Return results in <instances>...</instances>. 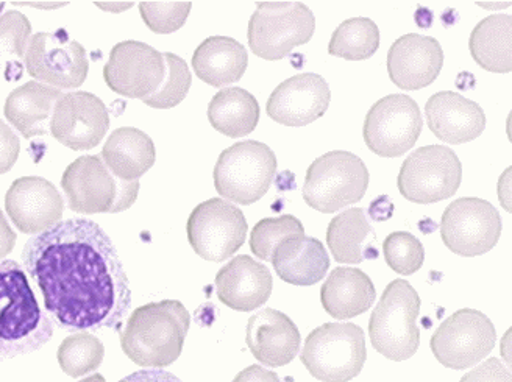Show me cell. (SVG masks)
<instances>
[{"instance_id": "cell-1", "label": "cell", "mask_w": 512, "mask_h": 382, "mask_svg": "<svg viewBox=\"0 0 512 382\" xmlns=\"http://www.w3.org/2000/svg\"><path fill=\"white\" fill-rule=\"evenodd\" d=\"M22 261L61 328L97 331L121 326L132 291L113 242L93 220H63L30 237Z\"/></svg>"}, {"instance_id": "cell-2", "label": "cell", "mask_w": 512, "mask_h": 382, "mask_svg": "<svg viewBox=\"0 0 512 382\" xmlns=\"http://www.w3.org/2000/svg\"><path fill=\"white\" fill-rule=\"evenodd\" d=\"M54 336V325L41 311L24 269L0 262V361L40 350Z\"/></svg>"}, {"instance_id": "cell-3", "label": "cell", "mask_w": 512, "mask_h": 382, "mask_svg": "<svg viewBox=\"0 0 512 382\" xmlns=\"http://www.w3.org/2000/svg\"><path fill=\"white\" fill-rule=\"evenodd\" d=\"M189 325L191 315L180 301L141 306L132 312L121 333L122 351L139 367H169L182 354Z\"/></svg>"}, {"instance_id": "cell-4", "label": "cell", "mask_w": 512, "mask_h": 382, "mask_svg": "<svg viewBox=\"0 0 512 382\" xmlns=\"http://www.w3.org/2000/svg\"><path fill=\"white\" fill-rule=\"evenodd\" d=\"M420 303L419 294L408 281L394 280L384 289L369 322L370 342L381 356L402 362L417 353Z\"/></svg>"}, {"instance_id": "cell-5", "label": "cell", "mask_w": 512, "mask_h": 382, "mask_svg": "<svg viewBox=\"0 0 512 382\" xmlns=\"http://www.w3.org/2000/svg\"><path fill=\"white\" fill-rule=\"evenodd\" d=\"M68 205L74 213L116 214L138 199L139 181L119 180L102 156H82L69 164L61 178Z\"/></svg>"}, {"instance_id": "cell-6", "label": "cell", "mask_w": 512, "mask_h": 382, "mask_svg": "<svg viewBox=\"0 0 512 382\" xmlns=\"http://www.w3.org/2000/svg\"><path fill=\"white\" fill-rule=\"evenodd\" d=\"M364 331L355 323H325L306 337L300 361L322 382H349L366 364Z\"/></svg>"}, {"instance_id": "cell-7", "label": "cell", "mask_w": 512, "mask_h": 382, "mask_svg": "<svg viewBox=\"0 0 512 382\" xmlns=\"http://www.w3.org/2000/svg\"><path fill=\"white\" fill-rule=\"evenodd\" d=\"M369 180V170L360 156L344 150L328 152L306 172L303 200L319 213H338L363 200Z\"/></svg>"}, {"instance_id": "cell-8", "label": "cell", "mask_w": 512, "mask_h": 382, "mask_svg": "<svg viewBox=\"0 0 512 382\" xmlns=\"http://www.w3.org/2000/svg\"><path fill=\"white\" fill-rule=\"evenodd\" d=\"M277 174V158L263 142L244 141L221 153L214 167V188L225 200L252 205L263 199Z\"/></svg>"}, {"instance_id": "cell-9", "label": "cell", "mask_w": 512, "mask_h": 382, "mask_svg": "<svg viewBox=\"0 0 512 382\" xmlns=\"http://www.w3.org/2000/svg\"><path fill=\"white\" fill-rule=\"evenodd\" d=\"M316 30L313 11L302 2H263L249 22V46L256 57L278 61L310 43Z\"/></svg>"}, {"instance_id": "cell-10", "label": "cell", "mask_w": 512, "mask_h": 382, "mask_svg": "<svg viewBox=\"0 0 512 382\" xmlns=\"http://www.w3.org/2000/svg\"><path fill=\"white\" fill-rule=\"evenodd\" d=\"M461 181L463 164L458 155L445 146H427L406 158L397 186L408 202L430 205L453 197Z\"/></svg>"}, {"instance_id": "cell-11", "label": "cell", "mask_w": 512, "mask_h": 382, "mask_svg": "<svg viewBox=\"0 0 512 382\" xmlns=\"http://www.w3.org/2000/svg\"><path fill=\"white\" fill-rule=\"evenodd\" d=\"M497 331L488 315L477 309H459L436 329L430 347L439 364L467 370L494 350Z\"/></svg>"}, {"instance_id": "cell-12", "label": "cell", "mask_w": 512, "mask_h": 382, "mask_svg": "<svg viewBox=\"0 0 512 382\" xmlns=\"http://www.w3.org/2000/svg\"><path fill=\"white\" fill-rule=\"evenodd\" d=\"M502 217L488 200L463 197L445 208L441 237L445 247L464 258L486 255L502 236Z\"/></svg>"}, {"instance_id": "cell-13", "label": "cell", "mask_w": 512, "mask_h": 382, "mask_svg": "<svg viewBox=\"0 0 512 382\" xmlns=\"http://www.w3.org/2000/svg\"><path fill=\"white\" fill-rule=\"evenodd\" d=\"M424 119L416 100L391 94L370 108L364 121V142L370 152L383 158H399L416 146Z\"/></svg>"}, {"instance_id": "cell-14", "label": "cell", "mask_w": 512, "mask_h": 382, "mask_svg": "<svg viewBox=\"0 0 512 382\" xmlns=\"http://www.w3.org/2000/svg\"><path fill=\"white\" fill-rule=\"evenodd\" d=\"M247 220L241 209L227 200L210 199L194 208L186 225L194 252L210 262L232 258L244 245Z\"/></svg>"}, {"instance_id": "cell-15", "label": "cell", "mask_w": 512, "mask_h": 382, "mask_svg": "<svg viewBox=\"0 0 512 382\" xmlns=\"http://www.w3.org/2000/svg\"><path fill=\"white\" fill-rule=\"evenodd\" d=\"M25 68L38 82L57 89L80 88L88 77L86 50L66 30L36 33L30 38Z\"/></svg>"}, {"instance_id": "cell-16", "label": "cell", "mask_w": 512, "mask_h": 382, "mask_svg": "<svg viewBox=\"0 0 512 382\" xmlns=\"http://www.w3.org/2000/svg\"><path fill=\"white\" fill-rule=\"evenodd\" d=\"M110 128L105 103L89 92L61 94L50 121V133L60 144L75 152L99 146Z\"/></svg>"}, {"instance_id": "cell-17", "label": "cell", "mask_w": 512, "mask_h": 382, "mask_svg": "<svg viewBox=\"0 0 512 382\" xmlns=\"http://www.w3.org/2000/svg\"><path fill=\"white\" fill-rule=\"evenodd\" d=\"M166 74L163 54L139 41H124L111 50L104 78L111 91L128 99H147Z\"/></svg>"}, {"instance_id": "cell-18", "label": "cell", "mask_w": 512, "mask_h": 382, "mask_svg": "<svg viewBox=\"0 0 512 382\" xmlns=\"http://www.w3.org/2000/svg\"><path fill=\"white\" fill-rule=\"evenodd\" d=\"M331 91L324 77L299 74L288 78L267 100V116L286 127H305L327 113Z\"/></svg>"}, {"instance_id": "cell-19", "label": "cell", "mask_w": 512, "mask_h": 382, "mask_svg": "<svg viewBox=\"0 0 512 382\" xmlns=\"http://www.w3.org/2000/svg\"><path fill=\"white\" fill-rule=\"evenodd\" d=\"M5 209L19 231L41 234L60 222L64 202L58 189L46 178L22 177L8 189Z\"/></svg>"}, {"instance_id": "cell-20", "label": "cell", "mask_w": 512, "mask_h": 382, "mask_svg": "<svg viewBox=\"0 0 512 382\" xmlns=\"http://www.w3.org/2000/svg\"><path fill=\"white\" fill-rule=\"evenodd\" d=\"M444 50L438 39L409 33L392 44L388 54V74L397 88L419 91L441 74Z\"/></svg>"}, {"instance_id": "cell-21", "label": "cell", "mask_w": 512, "mask_h": 382, "mask_svg": "<svg viewBox=\"0 0 512 382\" xmlns=\"http://www.w3.org/2000/svg\"><path fill=\"white\" fill-rule=\"evenodd\" d=\"M425 116L431 133L453 146L475 141L486 128L483 108L453 91L431 96L425 105Z\"/></svg>"}, {"instance_id": "cell-22", "label": "cell", "mask_w": 512, "mask_h": 382, "mask_svg": "<svg viewBox=\"0 0 512 382\" xmlns=\"http://www.w3.org/2000/svg\"><path fill=\"white\" fill-rule=\"evenodd\" d=\"M272 286L269 269L246 255L236 256L216 275L217 298L233 311L261 308L271 298Z\"/></svg>"}, {"instance_id": "cell-23", "label": "cell", "mask_w": 512, "mask_h": 382, "mask_svg": "<svg viewBox=\"0 0 512 382\" xmlns=\"http://www.w3.org/2000/svg\"><path fill=\"white\" fill-rule=\"evenodd\" d=\"M246 340L256 361L272 368L294 361L300 348L299 328L275 309H263L250 317Z\"/></svg>"}, {"instance_id": "cell-24", "label": "cell", "mask_w": 512, "mask_h": 382, "mask_svg": "<svg viewBox=\"0 0 512 382\" xmlns=\"http://www.w3.org/2000/svg\"><path fill=\"white\" fill-rule=\"evenodd\" d=\"M61 94V89L40 82L25 83L8 96L4 108L5 117L24 138L47 135Z\"/></svg>"}, {"instance_id": "cell-25", "label": "cell", "mask_w": 512, "mask_h": 382, "mask_svg": "<svg viewBox=\"0 0 512 382\" xmlns=\"http://www.w3.org/2000/svg\"><path fill=\"white\" fill-rule=\"evenodd\" d=\"M275 272L285 283L314 286L330 269V256L316 237H291L275 250L271 259Z\"/></svg>"}, {"instance_id": "cell-26", "label": "cell", "mask_w": 512, "mask_h": 382, "mask_svg": "<svg viewBox=\"0 0 512 382\" xmlns=\"http://www.w3.org/2000/svg\"><path fill=\"white\" fill-rule=\"evenodd\" d=\"M377 298L374 283L363 270L338 267L320 291V301L325 312L336 320H349L364 314Z\"/></svg>"}, {"instance_id": "cell-27", "label": "cell", "mask_w": 512, "mask_h": 382, "mask_svg": "<svg viewBox=\"0 0 512 382\" xmlns=\"http://www.w3.org/2000/svg\"><path fill=\"white\" fill-rule=\"evenodd\" d=\"M249 55L246 47L228 36L205 39L192 55V68L197 77L213 88H224L239 82L246 74Z\"/></svg>"}, {"instance_id": "cell-28", "label": "cell", "mask_w": 512, "mask_h": 382, "mask_svg": "<svg viewBox=\"0 0 512 382\" xmlns=\"http://www.w3.org/2000/svg\"><path fill=\"white\" fill-rule=\"evenodd\" d=\"M100 156L114 177L124 181H139L155 164L157 150L144 131L122 127L111 133Z\"/></svg>"}, {"instance_id": "cell-29", "label": "cell", "mask_w": 512, "mask_h": 382, "mask_svg": "<svg viewBox=\"0 0 512 382\" xmlns=\"http://www.w3.org/2000/svg\"><path fill=\"white\" fill-rule=\"evenodd\" d=\"M469 49L484 71L512 72V16L492 15L478 22L470 35Z\"/></svg>"}, {"instance_id": "cell-30", "label": "cell", "mask_w": 512, "mask_h": 382, "mask_svg": "<svg viewBox=\"0 0 512 382\" xmlns=\"http://www.w3.org/2000/svg\"><path fill=\"white\" fill-rule=\"evenodd\" d=\"M208 121L228 138H244L260 122V105L246 89L225 88L211 99Z\"/></svg>"}, {"instance_id": "cell-31", "label": "cell", "mask_w": 512, "mask_h": 382, "mask_svg": "<svg viewBox=\"0 0 512 382\" xmlns=\"http://www.w3.org/2000/svg\"><path fill=\"white\" fill-rule=\"evenodd\" d=\"M372 234L363 208L347 209L331 220L327 230V244L331 255L341 264H361L366 258H377L374 248L366 247Z\"/></svg>"}, {"instance_id": "cell-32", "label": "cell", "mask_w": 512, "mask_h": 382, "mask_svg": "<svg viewBox=\"0 0 512 382\" xmlns=\"http://www.w3.org/2000/svg\"><path fill=\"white\" fill-rule=\"evenodd\" d=\"M30 38L32 25L21 11H7L0 16V71H4L8 82H18L24 75Z\"/></svg>"}, {"instance_id": "cell-33", "label": "cell", "mask_w": 512, "mask_h": 382, "mask_svg": "<svg viewBox=\"0 0 512 382\" xmlns=\"http://www.w3.org/2000/svg\"><path fill=\"white\" fill-rule=\"evenodd\" d=\"M380 47V30L369 18L342 22L331 36L328 54L347 61L369 60Z\"/></svg>"}, {"instance_id": "cell-34", "label": "cell", "mask_w": 512, "mask_h": 382, "mask_svg": "<svg viewBox=\"0 0 512 382\" xmlns=\"http://www.w3.org/2000/svg\"><path fill=\"white\" fill-rule=\"evenodd\" d=\"M105 347L96 336L77 333L66 337L58 348V364L71 378L88 375L104 362Z\"/></svg>"}, {"instance_id": "cell-35", "label": "cell", "mask_w": 512, "mask_h": 382, "mask_svg": "<svg viewBox=\"0 0 512 382\" xmlns=\"http://www.w3.org/2000/svg\"><path fill=\"white\" fill-rule=\"evenodd\" d=\"M163 58L166 64L163 83L152 96L143 100L147 107L157 108V110H169L180 105L188 96L192 83L191 72L183 58L169 52L163 54Z\"/></svg>"}, {"instance_id": "cell-36", "label": "cell", "mask_w": 512, "mask_h": 382, "mask_svg": "<svg viewBox=\"0 0 512 382\" xmlns=\"http://www.w3.org/2000/svg\"><path fill=\"white\" fill-rule=\"evenodd\" d=\"M305 228L297 217H275L263 219L256 223L250 234V250L256 258L271 261L275 250L291 237L303 236Z\"/></svg>"}, {"instance_id": "cell-37", "label": "cell", "mask_w": 512, "mask_h": 382, "mask_svg": "<svg viewBox=\"0 0 512 382\" xmlns=\"http://www.w3.org/2000/svg\"><path fill=\"white\" fill-rule=\"evenodd\" d=\"M384 259L399 275H414L424 266L425 248L422 242L406 231H395L383 242Z\"/></svg>"}, {"instance_id": "cell-38", "label": "cell", "mask_w": 512, "mask_h": 382, "mask_svg": "<svg viewBox=\"0 0 512 382\" xmlns=\"http://www.w3.org/2000/svg\"><path fill=\"white\" fill-rule=\"evenodd\" d=\"M192 4L189 2H177V4H149L143 2L139 4L141 18L146 22L152 32L160 33V35H168V33L177 32L185 25L188 19L189 11Z\"/></svg>"}, {"instance_id": "cell-39", "label": "cell", "mask_w": 512, "mask_h": 382, "mask_svg": "<svg viewBox=\"0 0 512 382\" xmlns=\"http://www.w3.org/2000/svg\"><path fill=\"white\" fill-rule=\"evenodd\" d=\"M459 382H512V373L498 358H489L470 370Z\"/></svg>"}, {"instance_id": "cell-40", "label": "cell", "mask_w": 512, "mask_h": 382, "mask_svg": "<svg viewBox=\"0 0 512 382\" xmlns=\"http://www.w3.org/2000/svg\"><path fill=\"white\" fill-rule=\"evenodd\" d=\"M21 152V142L15 131L5 122L0 121V175L7 174L13 169Z\"/></svg>"}, {"instance_id": "cell-41", "label": "cell", "mask_w": 512, "mask_h": 382, "mask_svg": "<svg viewBox=\"0 0 512 382\" xmlns=\"http://www.w3.org/2000/svg\"><path fill=\"white\" fill-rule=\"evenodd\" d=\"M119 382H182V379H178L172 373L155 368V370H139V372L125 376Z\"/></svg>"}, {"instance_id": "cell-42", "label": "cell", "mask_w": 512, "mask_h": 382, "mask_svg": "<svg viewBox=\"0 0 512 382\" xmlns=\"http://www.w3.org/2000/svg\"><path fill=\"white\" fill-rule=\"evenodd\" d=\"M233 382H281L277 373L267 370V368L260 367V365H250L246 370H242L236 376Z\"/></svg>"}, {"instance_id": "cell-43", "label": "cell", "mask_w": 512, "mask_h": 382, "mask_svg": "<svg viewBox=\"0 0 512 382\" xmlns=\"http://www.w3.org/2000/svg\"><path fill=\"white\" fill-rule=\"evenodd\" d=\"M498 202L506 213L512 214V166L500 175L497 183Z\"/></svg>"}, {"instance_id": "cell-44", "label": "cell", "mask_w": 512, "mask_h": 382, "mask_svg": "<svg viewBox=\"0 0 512 382\" xmlns=\"http://www.w3.org/2000/svg\"><path fill=\"white\" fill-rule=\"evenodd\" d=\"M16 237L18 236H16L13 228L8 225L4 213L0 211V259H4L5 256L13 252V248L16 245Z\"/></svg>"}, {"instance_id": "cell-45", "label": "cell", "mask_w": 512, "mask_h": 382, "mask_svg": "<svg viewBox=\"0 0 512 382\" xmlns=\"http://www.w3.org/2000/svg\"><path fill=\"white\" fill-rule=\"evenodd\" d=\"M500 354H502L503 361L512 370V326L503 334L502 342H500Z\"/></svg>"}, {"instance_id": "cell-46", "label": "cell", "mask_w": 512, "mask_h": 382, "mask_svg": "<svg viewBox=\"0 0 512 382\" xmlns=\"http://www.w3.org/2000/svg\"><path fill=\"white\" fill-rule=\"evenodd\" d=\"M102 10L113 11V13H121V11L132 8L133 4H97Z\"/></svg>"}, {"instance_id": "cell-47", "label": "cell", "mask_w": 512, "mask_h": 382, "mask_svg": "<svg viewBox=\"0 0 512 382\" xmlns=\"http://www.w3.org/2000/svg\"><path fill=\"white\" fill-rule=\"evenodd\" d=\"M506 135H508L509 142L512 144V110L508 114V119H506Z\"/></svg>"}, {"instance_id": "cell-48", "label": "cell", "mask_w": 512, "mask_h": 382, "mask_svg": "<svg viewBox=\"0 0 512 382\" xmlns=\"http://www.w3.org/2000/svg\"><path fill=\"white\" fill-rule=\"evenodd\" d=\"M80 382H107L105 381L104 376L99 375V373H96V375L89 376V378L82 379Z\"/></svg>"}, {"instance_id": "cell-49", "label": "cell", "mask_w": 512, "mask_h": 382, "mask_svg": "<svg viewBox=\"0 0 512 382\" xmlns=\"http://www.w3.org/2000/svg\"><path fill=\"white\" fill-rule=\"evenodd\" d=\"M5 7V4H0V10Z\"/></svg>"}]
</instances>
